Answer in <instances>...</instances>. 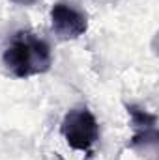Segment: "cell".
I'll return each instance as SVG.
<instances>
[{
	"label": "cell",
	"instance_id": "4",
	"mask_svg": "<svg viewBox=\"0 0 159 160\" xmlns=\"http://www.w3.org/2000/svg\"><path fill=\"white\" fill-rule=\"evenodd\" d=\"M127 112L131 116V125L135 127V136L131 140V145H139V143H156L157 142V130H156V125H157V118L142 108H137V106H127Z\"/></svg>",
	"mask_w": 159,
	"mask_h": 160
},
{
	"label": "cell",
	"instance_id": "5",
	"mask_svg": "<svg viewBox=\"0 0 159 160\" xmlns=\"http://www.w3.org/2000/svg\"><path fill=\"white\" fill-rule=\"evenodd\" d=\"M11 2H15V4H19V6H30V4H34L36 0H11Z\"/></svg>",
	"mask_w": 159,
	"mask_h": 160
},
{
	"label": "cell",
	"instance_id": "3",
	"mask_svg": "<svg viewBox=\"0 0 159 160\" xmlns=\"http://www.w3.org/2000/svg\"><path fill=\"white\" fill-rule=\"evenodd\" d=\"M51 24H52L54 34L64 41L77 39L88 30L86 15L80 9L73 8L71 4H64V2H58V4L52 6Z\"/></svg>",
	"mask_w": 159,
	"mask_h": 160
},
{
	"label": "cell",
	"instance_id": "2",
	"mask_svg": "<svg viewBox=\"0 0 159 160\" xmlns=\"http://www.w3.org/2000/svg\"><path fill=\"white\" fill-rule=\"evenodd\" d=\"M60 132L69 147L75 151H90L99 138V127L94 114L88 108L69 110L60 125Z\"/></svg>",
	"mask_w": 159,
	"mask_h": 160
},
{
	"label": "cell",
	"instance_id": "1",
	"mask_svg": "<svg viewBox=\"0 0 159 160\" xmlns=\"http://www.w3.org/2000/svg\"><path fill=\"white\" fill-rule=\"evenodd\" d=\"M2 60H4L6 69L13 77H19V78L41 75V73L49 71V67L52 63L49 45L26 30L17 32L13 36Z\"/></svg>",
	"mask_w": 159,
	"mask_h": 160
}]
</instances>
